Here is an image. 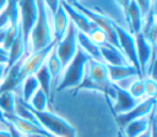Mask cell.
Instances as JSON below:
<instances>
[{
	"label": "cell",
	"instance_id": "obj_18",
	"mask_svg": "<svg viewBox=\"0 0 157 137\" xmlns=\"http://www.w3.org/2000/svg\"><path fill=\"white\" fill-rule=\"evenodd\" d=\"M25 56H26V48H25L21 29H20L18 35L16 37V39L13 40V43L11 44V46L9 49V57H7V62L5 65V71L9 70L12 65H15L17 61L25 59Z\"/></svg>",
	"mask_w": 157,
	"mask_h": 137
},
{
	"label": "cell",
	"instance_id": "obj_23",
	"mask_svg": "<svg viewBox=\"0 0 157 137\" xmlns=\"http://www.w3.org/2000/svg\"><path fill=\"white\" fill-rule=\"evenodd\" d=\"M22 102L25 103H28L32 98V95L37 92V89L39 88V84H38V81L36 80L34 75L33 76H29L27 78H25L22 81Z\"/></svg>",
	"mask_w": 157,
	"mask_h": 137
},
{
	"label": "cell",
	"instance_id": "obj_6",
	"mask_svg": "<svg viewBox=\"0 0 157 137\" xmlns=\"http://www.w3.org/2000/svg\"><path fill=\"white\" fill-rule=\"evenodd\" d=\"M77 28L69 21L66 32L60 42L55 43V51L56 55L61 62L63 70L66 67V65L71 61V59L75 56L77 51Z\"/></svg>",
	"mask_w": 157,
	"mask_h": 137
},
{
	"label": "cell",
	"instance_id": "obj_39",
	"mask_svg": "<svg viewBox=\"0 0 157 137\" xmlns=\"http://www.w3.org/2000/svg\"><path fill=\"white\" fill-rule=\"evenodd\" d=\"M117 137H124L123 132H121V131H119V132H118V135H117Z\"/></svg>",
	"mask_w": 157,
	"mask_h": 137
},
{
	"label": "cell",
	"instance_id": "obj_15",
	"mask_svg": "<svg viewBox=\"0 0 157 137\" xmlns=\"http://www.w3.org/2000/svg\"><path fill=\"white\" fill-rule=\"evenodd\" d=\"M125 21L129 22V32L132 35L141 32L142 24H144V15H142L141 9L139 7V5L136 4L135 0H131L129 6H128Z\"/></svg>",
	"mask_w": 157,
	"mask_h": 137
},
{
	"label": "cell",
	"instance_id": "obj_7",
	"mask_svg": "<svg viewBox=\"0 0 157 137\" xmlns=\"http://www.w3.org/2000/svg\"><path fill=\"white\" fill-rule=\"evenodd\" d=\"M55 45V42H53L50 45H48L47 48L39 50V51H34V53H31L28 56H26L21 64V67H20V71H18V75H17V80H16V86L18 87L22 81L29 76H33L37 70L45 62V59L47 56L49 55L50 50L54 48Z\"/></svg>",
	"mask_w": 157,
	"mask_h": 137
},
{
	"label": "cell",
	"instance_id": "obj_3",
	"mask_svg": "<svg viewBox=\"0 0 157 137\" xmlns=\"http://www.w3.org/2000/svg\"><path fill=\"white\" fill-rule=\"evenodd\" d=\"M27 106L33 113V115L36 116L39 125L47 132H49L52 136H54V137H77L76 128L71 124H69L65 119H63L61 116H59L52 111H48V110L36 111V110L31 109L28 104H27Z\"/></svg>",
	"mask_w": 157,
	"mask_h": 137
},
{
	"label": "cell",
	"instance_id": "obj_30",
	"mask_svg": "<svg viewBox=\"0 0 157 137\" xmlns=\"http://www.w3.org/2000/svg\"><path fill=\"white\" fill-rule=\"evenodd\" d=\"M42 1L44 2V5L47 6V9L49 10V12L52 15L58 10V7L60 5V0H42Z\"/></svg>",
	"mask_w": 157,
	"mask_h": 137
},
{
	"label": "cell",
	"instance_id": "obj_31",
	"mask_svg": "<svg viewBox=\"0 0 157 137\" xmlns=\"http://www.w3.org/2000/svg\"><path fill=\"white\" fill-rule=\"evenodd\" d=\"M130 1H131V0H117V4L119 5V7H120L121 11H123L124 18H125V16H126V10H128V6H129Z\"/></svg>",
	"mask_w": 157,
	"mask_h": 137
},
{
	"label": "cell",
	"instance_id": "obj_20",
	"mask_svg": "<svg viewBox=\"0 0 157 137\" xmlns=\"http://www.w3.org/2000/svg\"><path fill=\"white\" fill-rule=\"evenodd\" d=\"M48 67V71L52 76V83L56 87L58 86V80H59V76L60 73L63 72V66H61V62L56 55V51H55V45L54 48L50 50L49 55L47 56L45 59V62H44Z\"/></svg>",
	"mask_w": 157,
	"mask_h": 137
},
{
	"label": "cell",
	"instance_id": "obj_26",
	"mask_svg": "<svg viewBox=\"0 0 157 137\" xmlns=\"http://www.w3.org/2000/svg\"><path fill=\"white\" fill-rule=\"evenodd\" d=\"M128 92L134 97L135 99L140 100L145 97V86H144V78H136L129 87Z\"/></svg>",
	"mask_w": 157,
	"mask_h": 137
},
{
	"label": "cell",
	"instance_id": "obj_9",
	"mask_svg": "<svg viewBox=\"0 0 157 137\" xmlns=\"http://www.w3.org/2000/svg\"><path fill=\"white\" fill-rule=\"evenodd\" d=\"M156 106V98H146L141 102H139L131 110H129L128 113L124 114H119V115H114L115 121L118 124V126L120 127V130H123L129 122L144 117V116H148Z\"/></svg>",
	"mask_w": 157,
	"mask_h": 137
},
{
	"label": "cell",
	"instance_id": "obj_13",
	"mask_svg": "<svg viewBox=\"0 0 157 137\" xmlns=\"http://www.w3.org/2000/svg\"><path fill=\"white\" fill-rule=\"evenodd\" d=\"M99 53L102 61L105 65H112V66H118V65H129V61L124 56V54L120 51L119 48L112 45L110 43H105L99 46Z\"/></svg>",
	"mask_w": 157,
	"mask_h": 137
},
{
	"label": "cell",
	"instance_id": "obj_4",
	"mask_svg": "<svg viewBox=\"0 0 157 137\" xmlns=\"http://www.w3.org/2000/svg\"><path fill=\"white\" fill-rule=\"evenodd\" d=\"M17 6L20 12V29L26 48V56H28L31 54L29 35L37 18V0H18Z\"/></svg>",
	"mask_w": 157,
	"mask_h": 137
},
{
	"label": "cell",
	"instance_id": "obj_21",
	"mask_svg": "<svg viewBox=\"0 0 157 137\" xmlns=\"http://www.w3.org/2000/svg\"><path fill=\"white\" fill-rule=\"evenodd\" d=\"M20 20V12L16 0H7L6 6L0 12V29L6 28L11 21Z\"/></svg>",
	"mask_w": 157,
	"mask_h": 137
},
{
	"label": "cell",
	"instance_id": "obj_22",
	"mask_svg": "<svg viewBox=\"0 0 157 137\" xmlns=\"http://www.w3.org/2000/svg\"><path fill=\"white\" fill-rule=\"evenodd\" d=\"M34 77L36 80L38 81V84H39V88L44 92V94L49 98L50 95V87H52V76L48 71V67L45 64H43L38 70L37 72L34 73Z\"/></svg>",
	"mask_w": 157,
	"mask_h": 137
},
{
	"label": "cell",
	"instance_id": "obj_16",
	"mask_svg": "<svg viewBox=\"0 0 157 137\" xmlns=\"http://www.w3.org/2000/svg\"><path fill=\"white\" fill-rule=\"evenodd\" d=\"M69 24V17L65 13L61 5H59L58 10L52 15V28H53V39L55 43L60 42L64 37L66 28Z\"/></svg>",
	"mask_w": 157,
	"mask_h": 137
},
{
	"label": "cell",
	"instance_id": "obj_35",
	"mask_svg": "<svg viewBox=\"0 0 157 137\" xmlns=\"http://www.w3.org/2000/svg\"><path fill=\"white\" fill-rule=\"evenodd\" d=\"M137 137H152V133H151V125H150V128H148V130H146L144 133H141V135L137 136Z\"/></svg>",
	"mask_w": 157,
	"mask_h": 137
},
{
	"label": "cell",
	"instance_id": "obj_33",
	"mask_svg": "<svg viewBox=\"0 0 157 137\" xmlns=\"http://www.w3.org/2000/svg\"><path fill=\"white\" fill-rule=\"evenodd\" d=\"M4 76H5V65L4 64H0V86L2 83Z\"/></svg>",
	"mask_w": 157,
	"mask_h": 137
},
{
	"label": "cell",
	"instance_id": "obj_11",
	"mask_svg": "<svg viewBox=\"0 0 157 137\" xmlns=\"http://www.w3.org/2000/svg\"><path fill=\"white\" fill-rule=\"evenodd\" d=\"M4 117L22 135L25 136H29V135H43V136H47V137H54L52 136L49 132H47L39 124H34L29 120H26V119H22L20 116H17L16 114H11V115H7V114H4Z\"/></svg>",
	"mask_w": 157,
	"mask_h": 137
},
{
	"label": "cell",
	"instance_id": "obj_8",
	"mask_svg": "<svg viewBox=\"0 0 157 137\" xmlns=\"http://www.w3.org/2000/svg\"><path fill=\"white\" fill-rule=\"evenodd\" d=\"M114 28H115V33H117V38H118L120 51L124 54V56L126 57L129 64L132 65L141 75L139 61H137V55H136V45H135L134 35L128 29H125L124 27L119 26L118 23L114 24ZM141 77H142V75H141Z\"/></svg>",
	"mask_w": 157,
	"mask_h": 137
},
{
	"label": "cell",
	"instance_id": "obj_19",
	"mask_svg": "<svg viewBox=\"0 0 157 137\" xmlns=\"http://www.w3.org/2000/svg\"><path fill=\"white\" fill-rule=\"evenodd\" d=\"M77 45L80 49H82L91 59L93 60H97V61H102V57H101V53H99V46L96 45L90 38L87 34L77 31ZM103 62V61H102Z\"/></svg>",
	"mask_w": 157,
	"mask_h": 137
},
{
	"label": "cell",
	"instance_id": "obj_12",
	"mask_svg": "<svg viewBox=\"0 0 157 137\" xmlns=\"http://www.w3.org/2000/svg\"><path fill=\"white\" fill-rule=\"evenodd\" d=\"M114 87V104L112 106L113 114L114 115H119V114H124L128 113L129 110H131L140 100L135 99L134 97H131V94L128 92V89L123 88L121 86H118V83H113Z\"/></svg>",
	"mask_w": 157,
	"mask_h": 137
},
{
	"label": "cell",
	"instance_id": "obj_5",
	"mask_svg": "<svg viewBox=\"0 0 157 137\" xmlns=\"http://www.w3.org/2000/svg\"><path fill=\"white\" fill-rule=\"evenodd\" d=\"M71 5H74L77 10H80L85 16H87L98 28H101L105 35H107V42L110 43L112 45L119 48V43H118V38H117V33H115V28H114V24L115 22L109 18L108 16L98 12V11H93L86 6H83L82 4L77 2V1H74Z\"/></svg>",
	"mask_w": 157,
	"mask_h": 137
},
{
	"label": "cell",
	"instance_id": "obj_36",
	"mask_svg": "<svg viewBox=\"0 0 157 137\" xmlns=\"http://www.w3.org/2000/svg\"><path fill=\"white\" fill-rule=\"evenodd\" d=\"M6 4H7V0H0V12L4 10V7L6 6Z\"/></svg>",
	"mask_w": 157,
	"mask_h": 137
},
{
	"label": "cell",
	"instance_id": "obj_17",
	"mask_svg": "<svg viewBox=\"0 0 157 137\" xmlns=\"http://www.w3.org/2000/svg\"><path fill=\"white\" fill-rule=\"evenodd\" d=\"M153 114H155V110L148 116H144V117H140V119H136V120L129 122L121 130L124 137H137L141 133H144L146 130H148Z\"/></svg>",
	"mask_w": 157,
	"mask_h": 137
},
{
	"label": "cell",
	"instance_id": "obj_10",
	"mask_svg": "<svg viewBox=\"0 0 157 137\" xmlns=\"http://www.w3.org/2000/svg\"><path fill=\"white\" fill-rule=\"evenodd\" d=\"M60 5L63 6L65 13L67 15L69 21L77 28V31H80V32H82V33L88 35L93 29L97 28V26L87 16H85L80 10H77L74 5L67 4V2H65L63 0H60Z\"/></svg>",
	"mask_w": 157,
	"mask_h": 137
},
{
	"label": "cell",
	"instance_id": "obj_37",
	"mask_svg": "<svg viewBox=\"0 0 157 137\" xmlns=\"http://www.w3.org/2000/svg\"><path fill=\"white\" fill-rule=\"evenodd\" d=\"M26 137H47V136H43V135H29V136H26Z\"/></svg>",
	"mask_w": 157,
	"mask_h": 137
},
{
	"label": "cell",
	"instance_id": "obj_2",
	"mask_svg": "<svg viewBox=\"0 0 157 137\" xmlns=\"http://www.w3.org/2000/svg\"><path fill=\"white\" fill-rule=\"evenodd\" d=\"M91 57L82 49L77 48V51H76L75 56L66 65V67L63 70L61 81L55 87V91L56 92H63L65 89L76 88L81 83V81L85 76L86 65H87Z\"/></svg>",
	"mask_w": 157,
	"mask_h": 137
},
{
	"label": "cell",
	"instance_id": "obj_1",
	"mask_svg": "<svg viewBox=\"0 0 157 137\" xmlns=\"http://www.w3.org/2000/svg\"><path fill=\"white\" fill-rule=\"evenodd\" d=\"M50 16L52 13L44 2L42 0H37V18L29 35L31 53L39 51L54 42Z\"/></svg>",
	"mask_w": 157,
	"mask_h": 137
},
{
	"label": "cell",
	"instance_id": "obj_24",
	"mask_svg": "<svg viewBox=\"0 0 157 137\" xmlns=\"http://www.w3.org/2000/svg\"><path fill=\"white\" fill-rule=\"evenodd\" d=\"M15 106H16V97L13 92L0 93V110L4 114L7 115L15 114Z\"/></svg>",
	"mask_w": 157,
	"mask_h": 137
},
{
	"label": "cell",
	"instance_id": "obj_32",
	"mask_svg": "<svg viewBox=\"0 0 157 137\" xmlns=\"http://www.w3.org/2000/svg\"><path fill=\"white\" fill-rule=\"evenodd\" d=\"M7 57H9V51L5 50V49L2 48V45H0V64L6 65V62H7Z\"/></svg>",
	"mask_w": 157,
	"mask_h": 137
},
{
	"label": "cell",
	"instance_id": "obj_29",
	"mask_svg": "<svg viewBox=\"0 0 157 137\" xmlns=\"http://www.w3.org/2000/svg\"><path fill=\"white\" fill-rule=\"evenodd\" d=\"M136 4L139 5V7L141 9V12L144 15V18L145 16L150 12V10L153 7V0H135Z\"/></svg>",
	"mask_w": 157,
	"mask_h": 137
},
{
	"label": "cell",
	"instance_id": "obj_28",
	"mask_svg": "<svg viewBox=\"0 0 157 137\" xmlns=\"http://www.w3.org/2000/svg\"><path fill=\"white\" fill-rule=\"evenodd\" d=\"M88 38L96 44V45H98V46H101V45H103V44H105L107 43V35H105V33L101 29V28H96V29H93L90 34H88Z\"/></svg>",
	"mask_w": 157,
	"mask_h": 137
},
{
	"label": "cell",
	"instance_id": "obj_25",
	"mask_svg": "<svg viewBox=\"0 0 157 137\" xmlns=\"http://www.w3.org/2000/svg\"><path fill=\"white\" fill-rule=\"evenodd\" d=\"M27 104L29 105L31 109L36 111H45L48 106V97L44 94V92L40 88H38Z\"/></svg>",
	"mask_w": 157,
	"mask_h": 137
},
{
	"label": "cell",
	"instance_id": "obj_38",
	"mask_svg": "<svg viewBox=\"0 0 157 137\" xmlns=\"http://www.w3.org/2000/svg\"><path fill=\"white\" fill-rule=\"evenodd\" d=\"M63 1H65V2H67V4H72L74 1H77V0H63Z\"/></svg>",
	"mask_w": 157,
	"mask_h": 137
},
{
	"label": "cell",
	"instance_id": "obj_14",
	"mask_svg": "<svg viewBox=\"0 0 157 137\" xmlns=\"http://www.w3.org/2000/svg\"><path fill=\"white\" fill-rule=\"evenodd\" d=\"M107 71H108V77L112 83H118L125 78L129 77H137L142 78L140 72L132 66V65H118V66H112L107 65Z\"/></svg>",
	"mask_w": 157,
	"mask_h": 137
},
{
	"label": "cell",
	"instance_id": "obj_27",
	"mask_svg": "<svg viewBox=\"0 0 157 137\" xmlns=\"http://www.w3.org/2000/svg\"><path fill=\"white\" fill-rule=\"evenodd\" d=\"M144 86H145V95L147 98H156L157 84L153 77H144Z\"/></svg>",
	"mask_w": 157,
	"mask_h": 137
},
{
	"label": "cell",
	"instance_id": "obj_34",
	"mask_svg": "<svg viewBox=\"0 0 157 137\" xmlns=\"http://www.w3.org/2000/svg\"><path fill=\"white\" fill-rule=\"evenodd\" d=\"M0 137H12L9 130H0Z\"/></svg>",
	"mask_w": 157,
	"mask_h": 137
}]
</instances>
